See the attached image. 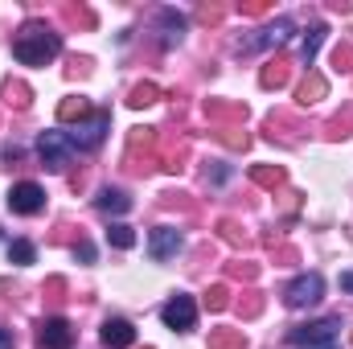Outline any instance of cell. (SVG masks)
Here are the masks:
<instances>
[{"label": "cell", "mask_w": 353, "mask_h": 349, "mask_svg": "<svg viewBox=\"0 0 353 349\" xmlns=\"http://www.w3.org/2000/svg\"><path fill=\"white\" fill-rule=\"evenodd\" d=\"M58 54H62V37H58L46 21H29V25L17 33V41H12V58L25 62V66H46V62H54Z\"/></svg>", "instance_id": "1"}, {"label": "cell", "mask_w": 353, "mask_h": 349, "mask_svg": "<svg viewBox=\"0 0 353 349\" xmlns=\"http://www.w3.org/2000/svg\"><path fill=\"white\" fill-rule=\"evenodd\" d=\"M345 329L341 317H325V321H312V325H300L288 333V341L300 349H325V346H337V333Z\"/></svg>", "instance_id": "2"}, {"label": "cell", "mask_w": 353, "mask_h": 349, "mask_svg": "<svg viewBox=\"0 0 353 349\" xmlns=\"http://www.w3.org/2000/svg\"><path fill=\"white\" fill-rule=\"evenodd\" d=\"M37 152H41V161H46V169L50 173H62L66 165H70V152H74V144H70V136L66 132H41V140H37Z\"/></svg>", "instance_id": "3"}, {"label": "cell", "mask_w": 353, "mask_h": 349, "mask_svg": "<svg viewBox=\"0 0 353 349\" xmlns=\"http://www.w3.org/2000/svg\"><path fill=\"white\" fill-rule=\"evenodd\" d=\"M111 132V115L107 111H94L87 123H74V132H66L70 136V144H74V152H90V148H99L103 144V136Z\"/></svg>", "instance_id": "4"}, {"label": "cell", "mask_w": 353, "mask_h": 349, "mask_svg": "<svg viewBox=\"0 0 353 349\" xmlns=\"http://www.w3.org/2000/svg\"><path fill=\"white\" fill-rule=\"evenodd\" d=\"M321 296H325V279H321L316 271H308V275H300V279L283 292V304H288V308H312Z\"/></svg>", "instance_id": "5"}, {"label": "cell", "mask_w": 353, "mask_h": 349, "mask_svg": "<svg viewBox=\"0 0 353 349\" xmlns=\"http://www.w3.org/2000/svg\"><path fill=\"white\" fill-rule=\"evenodd\" d=\"M8 210L12 214H41L46 210V189L41 185H33V181H21V185H12L8 189Z\"/></svg>", "instance_id": "6"}, {"label": "cell", "mask_w": 353, "mask_h": 349, "mask_svg": "<svg viewBox=\"0 0 353 349\" xmlns=\"http://www.w3.org/2000/svg\"><path fill=\"white\" fill-rule=\"evenodd\" d=\"M292 29H296V25H292L288 17H275V21L267 25L259 37H247V41H239V54H255V50H271V46H283V41L292 37Z\"/></svg>", "instance_id": "7"}, {"label": "cell", "mask_w": 353, "mask_h": 349, "mask_svg": "<svg viewBox=\"0 0 353 349\" xmlns=\"http://www.w3.org/2000/svg\"><path fill=\"white\" fill-rule=\"evenodd\" d=\"M37 346L41 349H70L74 346V329H70V321H62V317L41 321V325H37Z\"/></svg>", "instance_id": "8"}, {"label": "cell", "mask_w": 353, "mask_h": 349, "mask_svg": "<svg viewBox=\"0 0 353 349\" xmlns=\"http://www.w3.org/2000/svg\"><path fill=\"white\" fill-rule=\"evenodd\" d=\"M161 317H165L169 329L185 333V329H193V321H197V304H193V296H173V300L161 308Z\"/></svg>", "instance_id": "9"}, {"label": "cell", "mask_w": 353, "mask_h": 349, "mask_svg": "<svg viewBox=\"0 0 353 349\" xmlns=\"http://www.w3.org/2000/svg\"><path fill=\"white\" fill-rule=\"evenodd\" d=\"M176 251H181V230H173V226H157L152 230V239H148V255L157 263L173 259Z\"/></svg>", "instance_id": "10"}, {"label": "cell", "mask_w": 353, "mask_h": 349, "mask_svg": "<svg viewBox=\"0 0 353 349\" xmlns=\"http://www.w3.org/2000/svg\"><path fill=\"white\" fill-rule=\"evenodd\" d=\"M99 337H103V346L107 349H132L136 346V329H132V321H119V317L107 321Z\"/></svg>", "instance_id": "11"}, {"label": "cell", "mask_w": 353, "mask_h": 349, "mask_svg": "<svg viewBox=\"0 0 353 349\" xmlns=\"http://www.w3.org/2000/svg\"><path fill=\"white\" fill-rule=\"evenodd\" d=\"M94 206H99L103 214H128V210H132V197H128L123 189H103V193L94 197Z\"/></svg>", "instance_id": "12"}, {"label": "cell", "mask_w": 353, "mask_h": 349, "mask_svg": "<svg viewBox=\"0 0 353 349\" xmlns=\"http://www.w3.org/2000/svg\"><path fill=\"white\" fill-rule=\"evenodd\" d=\"M107 243H111V247H119V251H128V247H136V235H132V226L111 222V226H107Z\"/></svg>", "instance_id": "13"}, {"label": "cell", "mask_w": 353, "mask_h": 349, "mask_svg": "<svg viewBox=\"0 0 353 349\" xmlns=\"http://www.w3.org/2000/svg\"><path fill=\"white\" fill-rule=\"evenodd\" d=\"M325 33H329L325 25H312V29H308V37H304V46H300V58H304V62H312V58H316V50H321Z\"/></svg>", "instance_id": "14"}, {"label": "cell", "mask_w": 353, "mask_h": 349, "mask_svg": "<svg viewBox=\"0 0 353 349\" xmlns=\"http://www.w3.org/2000/svg\"><path fill=\"white\" fill-rule=\"evenodd\" d=\"M58 115H62V119H79V123H83V115H94V111H90L87 99H66V103L58 107Z\"/></svg>", "instance_id": "15"}, {"label": "cell", "mask_w": 353, "mask_h": 349, "mask_svg": "<svg viewBox=\"0 0 353 349\" xmlns=\"http://www.w3.org/2000/svg\"><path fill=\"white\" fill-rule=\"evenodd\" d=\"M8 259L17 263V267H25V263H33V259H37V251H33V243L17 239V243H8Z\"/></svg>", "instance_id": "16"}, {"label": "cell", "mask_w": 353, "mask_h": 349, "mask_svg": "<svg viewBox=\"0 0 353 349\" xmlns=\"http://www.w3.org/2000/svg\"><path fill=\"white\" fill-rule=\"evenodd\" d=\"M288 83V62H267V70H263V87H283Z\"/></svg>", "instance_id": "17"}, {"label": "cell", "mask_w": 353, "mask_h": 349, "mask_svg": "<svg viewBox=\"0 0 353 349\" xmlns=\"http://www.w3.org/2000/svg\"><path fill=\"white\" fill-rule=\"evenodd\" d=\"M161 21L169 25V33H165V46H173V41H181V33H185V21L176 17L173 8H165V12H161Z\"/></svg>", "instance_id": "18"}, {"label": "cell", "mask_w": 353, "mask_h": 349, "mask_svg": "<svg viewBox=\"0 0 353 349\" xmlns=\"http://www.w3.org/2000/svg\"><path fill=\"white\" fill-rule=\"evenodd\" d=\"M321 94H325V79H316V74H312V79L300 87V103H316Z\"/></svg>", "instance_id": "19"}, {"label": "cell", "mask_w": 353, "mask_h": 349, "mask_svg": "<svg viewBox=\"0 0 353 349\" xmlns=\"http://www.w3.org/2000/svg\"><path fill=\"white\" fill-rule=\"evenodd\" d=\"M152 99H157V87H152V83H144V87L132 90V99H128V103H132V107H148Z\"/></svg>", "instance_id": "20"}, {"label": "cell", "mask_w": 353, "mask_h": 349, "mask_svg": "<svg viewBox=\"0 0 353 349\" xmlns=\"http://www.w3.org/2000/svg\"><path fill=\"white\" fill-rule=\"evenodd\" d=\"M255 181H259V185H279L283 173H279V169H255Z\"/></svg>", "instance_id": "21"}, {"label": "cell", "mask_w": 353, "mask_h": 349, "mask_svg": "<svg viewBox=\"0 0 353 349\" xmlns=\"http://www.w3.org/2000/svg\"><path fill=\"white\" fill-rule=\"evenodd\" d=\"M333 62H337V70H350V62H353V50H350V46H341Z\"/></svg>", "instance_id": "22"}, {"label": "cell", "mask_w": 353, "mask_h": 349, "mask_svg": "<svg viewBox=\"0 0 353 349\" xmlns=\"http://www.w3.org/2000/svg\"><path fill=\"white\" fill-rule=\"evenodd\" d=\"M210 308H226V288H214L210 292Z\"/></svg>", "instance_id": "23"}, {"label": "cell", "mask_w": 353, "mask_h": 349, "mask_svg": "<svg viewBox=\"0 0 353 349\" xmlns=\"http://www.w3.org/2000/svg\"><path fill=\"white\" fill-rule=\"evenodd\" d=\"M74 255H79L83 263H90L94 259V247H90V243H74Z\"/></svg>", "instance_id": "24"}, {"label": "cell", "mask_w": 353, "mask_h": 349, "mask_svg": "<svg viewBox=\"0 0 353 349\" xmlns=\"http://www.w3.org/2000/svg\"><path fill=\"white\" fill-rule=\"evenodd\" d=\"M218 349H243V337H222Z\"/></svg>", "instance_id": "25"}, {"label": "cell", "mask_w": 353, "mask_h": 349, "mask_svg": "<svg viewBox=\"0 0 353 349\" xmlns=\"http://www.w3.org/2000/svg\"><path fill=\"white\" fill-rule=\"evenodd\" d=\"M0 349H12V329L0 325Z\"/></svg>", "instance_id": "26"}, {"label": "cell", "mask_w": 353, "mask_h": 349, "mask_svg": "<svg viewBox=\"0 0 353 349\" xmlns=\"http://www.w3.org/2000/svg\"><path fill=\"white\" fill-rule=\"evenodd\" d=\"M341 288H345V292H353V271H345V275H341Z\"/></svg>", "instance_id": "27"}]
</instances>
